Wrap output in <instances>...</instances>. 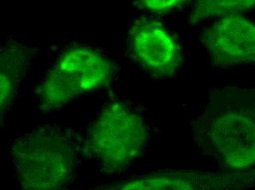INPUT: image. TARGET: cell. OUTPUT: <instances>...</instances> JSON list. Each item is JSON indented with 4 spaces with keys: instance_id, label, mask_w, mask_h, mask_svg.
<instances>
[{
    "instance_id": "1",
    "label": "cell",
    "mask_w": 255,
    "mask_h": 190,
    "mask_svg": "<svg viewBox=\"0 0 255 190\" xmlns=\"http://www.w3.org/2000/svg\"><path fill=\"white\" fill-rule=\"evenodd\" d=\"M74 143L68 129L54 124L17 138L11 157L21 190H65L75 169Z\"/></svg>"
},
{
    "instance_id": "2",
    "label": "cell",
    "mask_w": 255,
    "mask_h": 190,
    "mask_svg": "<svg viewBox=\"0 0 255 190\" xmlns=\"http://www.w3.org/2000/svg\"><path fill=\"white\" fill-rule=\"evenodd\" d=\"M144 117L127 103L115 101L103 108L90 126L85 151L103 172L121 174L142 155L149 141Z\"/></svg>"
},
{
    "instance_id": "3",
    "label": "cell",
    "mask_w": 255,
    "mask_h": 190,
    "mask_svg": "<svg viewBox=\"0 0 255 190\" xmlns=\"http://www.w3.org/2000/svg\"><path fill=\"white\" fill-rule=\"evenodd\" d=\"M196 143L232 171H244L255 160V110L241 102L212 103L193 125Z\"/></svg>"
},
{
    "instance_id": "4",
    "label": "cell",
    "mask_w": 255,
    "mask_h": 190,
    "mask_svg": "<svg viewBox=\"0 0 255 190\" xmlns=\"http://www.w3.org/2000/svg\"><path fill=\"white\" fill-rule=\"evenodd\" d=\"M114 71L113 63L97 50L82 45L70 46L35 89L40 111L60 109L77 96L105 86Z\"/></svg>"
},
{
    "instance_id": "5",
    "label": "cell",
    "mask_w": 255,
    "mask_h": 190,
    "mask_svg": "<svg viewBox=\"0 0 255 190\" xmlns=\"http://www.w3.org/2000/svg\"><path fill=\"white\" fill-rule=\"evenodd\" d=\"M252 171L223 172L166 170L102 185L92 190H248L254 186Z\"/></svg>"
},
{
    "instance_id": "6",
    "label": "cell",
    "mask_w": 255,
    "mask_h": 190,
    "mask_svg": "<svg viewBox=\"0 0 255 190\" xmlns=\"http://www.w3.org/2000/svg\"><path fill=\"white\" fill-rule=\"evenodd\" d=\"M130 57L147 72L158 78L171 77L182 63L180 47L160 21L141 17L128 32Z\"/></svg>"
},
{
    "instance_id": "7",
    "label": "cell",
    "mask_w": 255,
    "mask_h": 190,
    "mask_svg": "<svg viewBox=\"0 0 255 190\" xmlns=\"http://www.w3.org/2000/svg\"><path fill=\"white\" fill-rule=\"evenodd\" d=\"M202 43L219 67H231L255 60V27L249 18L240 13L221 17L207 28Z\"/></svg>"
},
{
    "instance_id": "8",
    "label": "cell",
    "mask_w": 255,
    "mask_h": 190,
    "mask_svg": "<svg viewBox=\"0 0 255 190\" xmlns=\"http://www.w3.org/2000/svg\"><path fill=\"white\" fill-rule=\"evenodd\" d=\"M35 51L10 40L0 48V121L10 107Z\"/></svg>"
},
{
    "instance_id": "9",
    "label": "cell",
    "mask_w": 255,
    "mask_h": 190,
    "mask_svg": "<svg viewBox=\"0 0 255 190\" xmlns=\"http://www.w3.org/2000/svg\"><path fill=\"white\" fill-rule=\"evenodd\" d=\"M255 4L254 0L244 1H200L191 14V24H194L205 18L214 16H223L231 13H242L251 8Z\"/></svg>"
},
{
    "instance_id": "10",
    "label": "cell",
    "mask_w": 255,
    "mask_h": 190,
    "mask_svg": "<svg viewBox=\"0 0 255 190\" xmlns=\"http://www.w3.org/2000/svg\"><path fill=\"white\" fill-rule=\"evenodd\" d=\"M183 1L178 0H166V1H158V0H147L141 1V7H145L147 10H151L156 13H164L168 10H172L175 6L178 5Z\"/></svg>"
}]
</instances>
